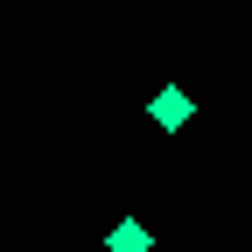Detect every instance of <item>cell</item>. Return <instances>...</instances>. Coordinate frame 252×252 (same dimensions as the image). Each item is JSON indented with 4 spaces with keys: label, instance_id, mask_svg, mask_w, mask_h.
<instances>
[{
    "label": "cell",
    "instance_id": "2",
    "mask_svg": "<svg viewBox=\"0 0 252 252\" xmlns=\"http://www.w3.org/2000/svg\"><path fill=\"white\" fill-rule=\"evenodd\" d=\"M154 245V231L140 224V217H119V224L105 231V252H147Z\"/></svg>",
    "mask_w": 252,
    "mask_h": 252
},
{
    "label": "cell",
    "instance_id": "1",
    "mask_svg": "<svg viewBox=\"0 0 252 252\" xmlns=\"http://www.w3.org/2000/svg\"><path fill=\"white\" fill-rule=\"evenodd\" d=\"M147 119L161 126V133H182V126L196 119V98H189L182 84H161V91H154V98H147Z\"/></svg>",
    "mask_w": 252,
    "mask_h": 252
}]
</instances>
